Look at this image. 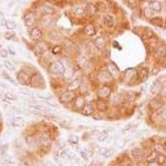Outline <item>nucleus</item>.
Here are the masks:
<instances>
[{"label":"nucleus","mask_w":166,"mask_h":166,"mask_svg":"<svg viewBox=\"0 0 166 166\" xmlns=\"http://www.w3.org/2000/svg\"><path fill=\"white\" fill-rule=\"evenodd\" d=\"M149 7L154 11V12H160L161 11V3L159 1H151L149 4Z\"/></svg>","instance_id":"obj_17"},{"label":"nucleus","mask_w":166,"mask_h":166,"mask_svg":"<svg viewBox=\"0 0 166 166\" xmlns=\"http://www.w3.org/2000/svg\"><path fill=\"white\" fill-rule=\"evenodd\" d=\"M4 67H5L7 70H8V71H13V70H15V66H14L10 61H5V62H4Z\"/></svg>","instance_id":"obj_31"},{"label":"nucleus","mask_w":166,"mask_h":166,"mask_svg":"<svg viewBox=\"0 0 166 166\" xmlns=\"http://www.w3.org/2000/svg\"><path fill=\"white\" fill-rule=\"evenodd\" d=\"M111 92V88L109 86H104L103 87L101 88V90L98 92V96L101 98H105L110 96V94Z\"/></svg>","instance_id":"obj_12"},{"label":"nucleus","mask_w":166,"mask_h":166,"mask_svg":"<svg viewBox=\"0 0 166 166\" xmlns=\"http://www.w3.org/2000/svg\"><path fill=\"white\" fill-rule=\"evenodd\" d=\"M37 97L47 101H49V100H52L53 98V96L52 93L48 92H43L37 94Z\"/></svg>","instance_id":"obj_22"},{"label":"nucleus","mask_w":166,"mask_h":166,"mask_svg":"<svg viewBox=\"0 0 166 166\" xmlns=\"http://www.w3.org/2000/svg\"><path fill=\"white\" fill-rule=\"evenodd\" d=\"M0 56L3 58H6L7 56H8V52L6 49H1L0 50Z\"/></svg>","instance_id":"obj_36"},{"label":"nucleus","mask_w":166,"mask_h":166,"mask_svg":"<svg viewBox=\"0 0 166 166\" xmlns=\"http://www.w3.org/2000/svg\"><path fill=\"white\" fill-rule=\"evenodd\" d=\"M76 154L73 151H72L71 149H65L61 153V157L62 159H67V160H72L75 158Z\"/></svg>","instance_id":"obj_16"},{"label":"nucleus","mask_w":166,"mask_h":166,"mask_svg":"<svg viewBox=\"0 0 166 166\" xmlns=\"http://www.w3.org/2000/svg\"><path fill=\"white\" fill-rule=\"evenodd\" d=\"M53 53H55V54H56V53H58L59 52H60V47H58V46H56L55 48H53Z\"/></svg>","instance_id":"obj_40"},{"label":"nucleus","mask_w":166,"mask_h":166,"mask_svg":"<svg viewBox=\"0 0 166 166\" xmlns=\"http://www.w3.org/2000/svg\"><path fill=\"white\" fill-rule=\"evenodd\" d=\"M2 49V47H1V44H0V50Z\"/></svg>","instance_id":"obj_44"},{"label":"nucleus","mask_w":166,"mask_h":166,"mask_svg":"<svg viewBox=\"0 0 166 166\" xmlns=\"http://www.w3.org/2000/svg\"><path fill=\"white\" fill-rule=\"evenodd\" d=\"M161 106V102L160 101H158L157 99H153L150 102H149V107L152 110H157Z\"/></svg>","instance_id":"obj_26"},{"label":"nucleus","mask_w":166,"mask_h":166,"mask_svg":"<svg viewBox=\"0 0 166 166\" xmlns=\"http://www.w3.org/2000/svg\"><path fill=\"white\" fill-rule=\"evenodd\" d=\"M96 107L98 109V111H105L108 108V105H107V103L104 100L102 99H100L96 101Z\"/></svg>","instance_id":"obj_20"},{"label":"nucleus","mask_w":166,"mask_h":166,"mask_svg":"<svg viewBox=\"0 0 166 166\" xmlns=\"http://www.w3.org/2000/svg\"><path fill=\"white\" fill-rule=\"evenodd\" d=\"M85 105H84V99L82 97H76L75 99V106L78 109H81V107H83Z\"/></svg>","instance_id":"obj_28"},{"label":"nucleus","mask_w":166,"mask_h":166,"mask_svg":"<svg viewBox=\"0 0 166 166\" xmlns=\"http://www.w3.org/2000/svg\"><path fill=\"white\" fill-rule=\"evenodd\" d=\"M41 9L44 13L46 14H52L54 13L55 10H54V7L52 3H50L48 2H45L43 3V5L41 7Z\"/></svg>","instance_id":"obj_7"},{"label":"nucleus","mask_w":166,"mask_h":166,"mask_svg":"<svg viewBox=\"0 0 166 166\" xmlns=\"http://www.w3.org/2000/svg\"><path fill=\"white\" fill-rule=\"evenodd\" d=\"M108 137H109V135L108 134L106 133V132H103V133H101V135H99V138H98V141L100 142H105L107 139H108Z\"/></svg>","instance_id":"obj_33"},{"label":"nucleus","mask_w":166,"mask_h":166,"mask_svg":"<svg viewBox=\"0 0 166 166\" xmlns=\"http://www.w3.org/2000/svg\"><path fill=\"white\" fill-rule=\"evenodd\" d=\"M30 83H32V86H33V87H40L43 83V79L42 76L39 73L34 74L31 77V82Z\"/></svg>","instance_id":"obj_5"},{"label":"nucleus","mask_w":166,"mask_h":166,"mask_svg":"<svg viewBox=\"0 0 166 166\" xmlns=\"http://www.w3.org/2000/svg\"><path fill=\"white\" fill-rule=\"evenodd\" d=\"M81 83L78 80H74L72 81L71 83H69V85L68 86V91L69 92H74L76 90H77L80 86Z\"/></svg>","instance_id":"obj_21"},{"label":"nucleus","mask_w":166,"mask_h":166,"mask_svg":"<svg viewBox=\"0 0 166 166\" xmlns=\"http://www.w3.org/2000/svg\"><path fill=\"white\" fill-rule=\"evenodd\" d=\"M48 50V46L45 43H37L35 46V54L37 56H41L44 54L46 52V51Z\"/></svg>","instance_id":"obj_6"},{"label":"nucleus","mask_w":166,"mask_h":166,"mask_svg":"<svg viewBox=\"0 0 166 166\" xmlns=\"http://www.w3.org/2000/svg\"><path fill=\"white\" fill-rule=\"evenodd\" d=\"M150 23L157 27H160L163 24V19L161 17H154L150 19Z\"/></svg>","instance_id":"obj_27"},{"label":"nucleus","mask_w":166,"mask_h":166,"mask_svg":"<svg viewBox=\"0 0 166 166\" xmlns=\"http://www.w3.org/2000/svg\"><path fill=\"white\" fill-rule=\"evenodd\" d=\"M24 23L26 27L28 28H32L33 27L35 23H36V17H35V14L32 12H27L24 15Z\"/></svg>","instance_id":"obj_3"},{"label":"nucleus","mask_w":166,"mask_h":166,"mask_svg":"<svg viewBox=\"0 0 166 166\" xmlns=\"http://www.w3.org/2000/svg\"><path fill=\"white\" fill-rule=\"evenodd\" d=\"M160 116H161V118H162L163 121H166V108L165 110H163V111H161V113H160Z\"/></svg>","instance_id":"obj_37"},{"label":"nucleus","mask_w":166,"mask_h":166,"mask_svg":"<svg viewBox=\"0 0 166 166\" xmlns=\"http://www.w3.org/2000/svg\"><path fill=\"white\" fill-rule=\"evenodd\" d=\"M94 44L96 45V47L99 48V49H101L104 48V46L105 45V38L103 37H97L95 41H94Z\"/></svg>","instance_id":"obj_23"},{"label":"nucleus","mask_w":166,"mask_h":166,"mask_svg":"<svg viewBox=\"0 0 166 166\" xmlns=\"http://www.w3.org/2000/svg\"><path fill=\"white\" fill-rule=\"evenodd\" d=\"M17 80L21 85H28L31 82V76L24 71H21L17 75Z\"/></svg>","instance_id":"obj_1"},{"label":"nucleus","mask_w":166,"mask_h":166,"mask_svg":"<svg viewBox=\"0 0 166 166\" xmlns=\"http://www.w3.org/2000/svg\"><path fill=\"white\" fill-rule=\"evenodd\" d=\"M12 124L15 127H23L26 125V121L23 117L16 116L13 117L12 120Z\"/></svg>","instance_id":"obj_9"},{"label":"nucleus","mask_w":166,"mask_h":166,"mask_svg":"<svg viewBox=\"0 0 166 166\" xmlns=\"http://www.w3.org/2000/svg\"><path fill=\"white\" fill-rule=\"evenodd\" d=\"M13 36H14V33L9 32H7L6 34H5V38H7V39H11Z\"/></svg>","instance_id":"obj_38"},{"label":"nucleus","mask_w":166,"mask_h":166,"mask_svg":"<svg viewBox=\"0 0 166 166\" xmlns=\"http://www.w3.org/2000/svg\"><path fill=\"white\" fill-rule=\"evenodd\" d=\"M145 16H147V17H151V16H153L154 14V11L149 8V7H148L145 8Z\"/></svg>","instance_id":"obj_34"},{"label":"nucleus","mask_w":166,"mask_h":166,"mask_svg":"<svg viewBox=\"0 0 166 166\" xmlns=\"http://www.w3.org/2000/svg\"><path fill=\"white\" fill-rule=\"evenodd\" d=\"M50 69L52 72L56 74H64L66 71L64 65L60 61H56L53 63H52V65L50 66Z\"/></svg>","instance_id":"obj_2"},{"label":"nucleus","mask_w":166,"mask_h":166,"mask_svg":"<svg viewBox=\"0 0 166 166\" xmlns=\"http://www.w3.org/2000/svg\"><path fill=\"white\" fill-rule=\"evenodd\" d=\"M75 99H76V96H75V94H74L73 92L68 91L65 93H63L60 96V101L62 104H68V103L73 101Z\"/></svg>","instance_id":"obj_4"},{"label":"nucleus","mask_w":166,"mask_h":166,"mask_svg":"<svg viewBox=\"0 0 166 166\" xmlns=\"http://www.w3.org/2000/svg\"><path fill=\"white\" fill-rule=\"evenodd\" d=\"M148 75H149V71L147 68H142L140 70L139 73H138V78L140 81L144 82L148 79Z\"/></svg>","instance_id":"obj_15"},{"label":"nucleus","mask_w":166,"mask_h":166,"mask_svg":"<svg viewBox=\"0 0 166 166\" xmlns=\"http://www.w3.org/2000/svg\"><path fill=\"white\" fill-rule=\"evenodd\" d=\"M98 8L96 7V5L92 4V3H89L87 7H86V12H88L90 15H94L96 12H97Z\"/></svg>","instance_id":"obj_25"},{"label":"nucleus","mask_w":166,"mask_h":166,"mask_svg":"<svg viewBox=\"0 0 166 166\" xmlns=\"http://www.w3.org/2000/svg\"><path fill=\"white\" fill-rule=\"evenodd\" d=\"M158 72H159V69H158V68H153V71H152V74H153V75H156Z\"/></svg>","instance_id":"obj_41"},{"label":"nucleus","mask_w":166,"mask_h":166,"mask_svg":"<svg viewBox=\"0 0 166 166\" xmlns=\"http://www.w3.org/2000/svg\"><path fill=\"white\" fill-rule=\"evenodd\" d=\"M31 111H49L50 109L48 106L44 105H28V106Z\"/></svg>","instance_id":"obj_10"},{"label":"nucleus","mask_w":166,"mask_h":166,"mask_svg":"<svg viewBox=\"0 0 166 166\" xmlns=\"http://www.w3.org/2000/svg\"><path fill=\"white\" fill-rule=\"evenodd\" d=\"M93 112H94V107L91 104H86L82 107V110H81V114L86 116H91Z\"/></svg>","instance_id":"obj_13"},{"label":"nucleus","mask_w":166,"mask_h":166,"mask_svg":"<svg viewBox=\"0 0 166 166\" xmlns=\"http://www.w3.org/2000/svg\"><path fill=\"white\" fill-rule=\"evenodd\" d=\"M161 87H162V84L160 83V81H154V82L151 84V86H150V89H149L150 92L152 93V94H155V93H157L158 92H160V90H161Z\"/></svg>","instance_id":"obj_14"},{"label":"nucleus","mask_w":166,"mask_h":166,"mask_svg":"<svg viewBox=\"0 0 166 166\" xmlns=\"http://www.w3.org/2000/svg\"><path fill=\"white\" fill-rule=\"evenodd\" d=\"M165 149H166V142H165Z\"/></svg>","instance_id":"obj_45"},{"label":"nucleus","mask_w":166,"mask_h":166,"mask_svg":"<svg viewBox=\"0 0 166 166\" xmlns=\"http://www.w3.org/2000/svg\"><path fill=\"white\" fill-rule=\"evenodd\" d=\"M155 55L158 58H164L166 56V46L165 45H162L160 46L158 49L156 50Z\"/></svg>","instance_id":"obj_19"},{"label":"nucleus","mask_w":166,"mask_h":166,"mask_svg":"<svg viewBox=\"0 0 166 166\" xmlns=\"http://www.w3.org/2000/svg\"><path fill=\"white\" fill-rule=\"evenodd\" d=\"M85 12H86V10L82 7L78 6L73 8V13L76 16H81V15H83L85 13Z\"/></svg>","instance_id":"obj_29"},{"label":"nucleus","mask_w":166,"mask_h":166,"mask_svg":"<svg viewBox=\"0 0 166 166\" xmlns=\"http://www.w3.org/2000/svg\"><path fill=\"white\" fill-rule=\"evenodd\" d=\"M29 35L32 41H38L43 37L42 32L38 28H32L31 31L29 32Z\"/></svg>","instance_id":"obj_8"},{"label":"nucleus","mask_w":166,"mask_h":166,"mask_svg":"<svg viewBox=\"0 0 166 166\" xmlns=\"http://www.w3.org/2000/svg\"><path fill=\"white\" fill-rule=\"evenodd\" d=\"M8 49H9L8 51H10L12 54H14V53H15V52L13 51V50H14V48H13L12 47H9V48H8Z\"/></svg>","instance_id":"obj_42"},{"label":"nucleus","mask_w":166,"mask_h":166,"mask_svg":"<svg viewBox=\"0 0 166 166\" xmlns=\"http://www.w3.org/2000/svg\"><path fill=\"white\" fill-rule=\"evenodd\" d=\"M85 32L87 36L89 37H92L96 34V28L92 24H88L85 28Z\"/></svg>","instance_id":"obj_24"},{"label":"nucleus","mask_w":166,"mask_h":166,"mask_svg":"<svg viewBox=\"0 0 166 166\" xmlns=\"http://www.w3.org/2000/svg\"><path fill=\"white\" fill-rule=\"evenodd\" d=\"M5 26L7 27V28L9 29V30H12V29L16 28V24H15V23H13V22H6Z\"/></svg>","instance_id":"obj_35"},{"label":"nucleus","mask_w":166,"mask_h":166,"mask_svg":"<svg viewBox=\"0 0 166 166\" xmlns=\"http://www.w3.org/2000/svg\"><path fill=\"white\" fill-rule=\"evenodd\" d=\"M1 129H2V126H1V124H0V131H1Z\"/></svg>","instance_id":"obj_43"},{"label":"nucleus","mask_w":166,"mask_h":166,"mask_svg":"<svg viewBox=\"0 0 166 166\" xmlns=\"http://www.w3.org/2000/svg\"><path fill=\"white\" fill-rule=\"evenodd\" d=\"M5 96H6V98L9 99V100H14L15 99V96L12 95V94H11V93H7L6 95H5Z\"/></svg>","instance_id":"obj_39"},{"label":"nucleus","mask_w":166,"mask_h":166,"mask_svg":"<svg viewBox=\"0 0 166 166\" xmlns=\"http://www.w3.org/2000/svg\"><path fill=\"white\" fill-rule=\"evenodd\" d=\"M98 77L101 81L106 82V81H110L112 80V76L110 72H106V71H102L98 74Z\"/></svg>","instance_id":"obj_11"},{"label":"nucleus","mask_w":166,"mask_h":166,"mask_svg":"<svg viewBox=\"0 0 166 166\" xmlns=\"http://www.w3.org/2000/svg\"><path fill=\"white\" fill-rule=\"evenodd\" d=\"M132 155L135 159H140L142 157V150L139 148H135L132 150Z\"/></svg>","instance_id":"obj_30"},{"label":"nucleus","mask_w":166,"mask_h":166,"mask_svg":"<svg viewBox=\"0 0 166 166\" xmlns=\"http://www.w3.org/2000/svg\"><path fill=\"white\" fill-rule=\"evenodd\" d=\"M103 21H104V23L105 26H107L108 28H113L114 25H115V21H114V19L113 17L111 16V15H105L103 19Z\"/></svg>","instance_id":"obj_18"},{"label":"nucleus","mask_w":166,"mask_h":166,"mask_svg":"<svg viewBox=\"0 0 166 166\" xmlns=\"http://www.w3.org/2000/svg\"><path fill=\"white\" fill-rule=\"evenodd\" d=\"M78 141H79V138L77 135H71L70 138L68 139V142L70 144H72V145H75V144H77L78 143Z\"/></svg>","instance_id":"obj_32"}]
</instances>
